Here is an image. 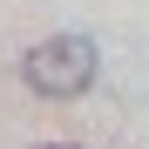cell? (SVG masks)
Wrapping results in <instances>:
<instances>
[{
	"label": "cell",
	"mask_w": 149,
	"mask_h": 149,
	"mask_svg": "<svg viewBox=\"0 0 149 149\" xmlns=\"http://www.w3.org/2000/svg\"><path fill=\"white\" fill-rule=\"evenodd\" d=\"M41 149H74V142H41Z\"/></svg>",
	"instance_id": "obj_2"
},
{
	"label": "cell",
	"mask_w": 149,
	"mask_h": 149,
	"mask_svg": "<svg viewBox=\"0 0 149 149\" xmlns=\"http://www.w3.org/2000/svg\"><path fill=\"white\" fill-rule=\"evenodd\" d=\"M20 81H27L34 95H47V102H74V95H88V81H95V41H88V34H54V41L27 47Z\"/></svg>",
	"instance_id": "obj_1"
}]
</instances>
